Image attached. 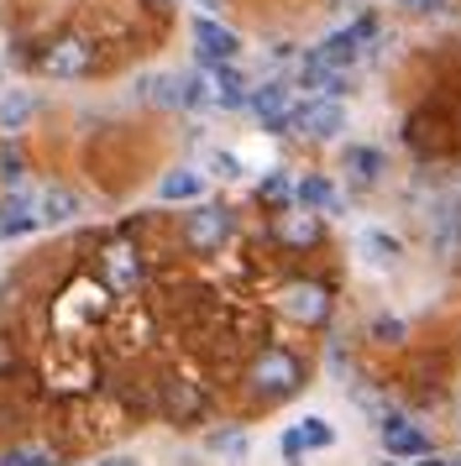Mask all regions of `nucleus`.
<instances>
[{
  "label": "nucleus",
  "instance_id": "f257e3e1",
  "mask_svg": "<svg viewBox=\"0 0 461 466\" xmlns=\"http://www.w3.org/2000/svg\"><path fill=\"white\" fill-rule=\"evenodd\" d=\"M247 382H251V393H257V399H289V393H299V382H304V367H299L293 351L268 346L262 357L251 361Z\"/></svg>",
  "mask_w": 461,
  "mask_h": 466
},
{
  "label": "nucleus",
  "instance_id": "f03ea898",
  "mask_svg": "<svg viewBox=\"0 0 461 466\" xmlns=\"http://www.w3.org/2000/svg\"><path fill=\"white\" fill-rule=\"evenodd\" d=\"M194 53H200V64L205 68H220V64H236V53H241V37L220 26L215 16H194Z\"/></svg>",
  "mask_w": 461,
  "mask_h": 466
},
{
  "label": "nucleus",
  "instance_id": "7ed1b4c3",
  "mask_svg": "<svg viewBox=\"0 0 461 466\" xmlns=\"http://www.w3.org/2000/svg\"><path fill=\"white\" fill-rule=\"evenodd\" d=\"M289 127L299 137H310V142H331V137L346 131V110H341V100H310V106H299L289 116Z\"/></svg>",
  "mask_w": 461,
  "mask_h": 466
},
{
  "label": "nucleus",
  "instance_id": "20e7f679",
  "mask_svg": "<svg viewBox=\"0 0 461 466\" xmlns=\"http://www.w3.org/2000/svg\"><path fill=\"white\" fill-rule=\"evenodd\" d=\"M325 445H335V424L320 420V414H310V420H299V424L283 430L278 451H283V461H304L310 451H325Z\"/></svg>",
  "mask_w": 461,
  "mask_h": 466
},
{
  "label": "nucleus",
  "instance_id": "39448f33",
  "mask_svg": "<svg viewBox=\"0 0 461 466\" xmlns=\"http://www.w3.org/2000/svg\"><path fill=\"white\" fill-rule=\"evenodd\" d=\"M278 304H283V315L299 319V325H325V319H331V294H325L320 283H289V289L278 294Z\"/></svg>",
  "mask_w": 461,
  "mask_h": 466
},
{
  "label": "nucleus",
  "instance_id": "423d86ee",
  "mask_svg": "<svg viewBox=\"0 0 461 466\" xmlns=\"http://www.w3.org/2000/svg\"><path fill=\"white\" fill-rule=\"evenodd\" d=\"M184 236H189V247L215 252L230 236V210H220V205H194V210L184 215Z\"/></svg>",
  "mask_w": 461,
  "mask_h": 466
},
{
  "label": "nucleus",
  "instance_id": "0eeeda50",
  "mask_svg": "<svg viewBox=\"0 0 461 466\" xmlns=\"http://www.w3.org/2000/svg\"><path fill=\"white\" fill-rule=\"evenodd\" d=\"M367 37H373V22L341 26V32H331L325 43L314 47V58H320V64H331V68H341V74H346V68H352L356 58H362V43H367Z\"/></svg>",
  "mask_w": 461,
  "mask_h": 466
},
{
  "label": "nucleus",
  "instance_id": "6e6552de",
  "mask_svg": "<svg viewBox=\"0 0 461 466\" xmlns=\"http://www.w3.org/2000/svg\"><path fill=\"white\" fill-rule=\"evenodd\" d=\"M37 226H42L37 194L11 189L5 199H0V241H5V236H26V231H37Z\"/></svg>",
  "mask_w": 461,
  "mask_h": 466
},
{
  "label": "nucleus",
  "instance_id": "1a4fd4ad",
  "mask_svg": "<svg viewBox=\"0 0 461 466\" xmlns=\"http://www.w3.org/2000/svg\"><path fill=\"white\" fill-rule=\"evenodd\" d=\"M42 68H47L53 79H79V74H89V43H79V37H58V43L42 53Z\"/></svg>",
  "mask_w": 461,
  "mask_h": 466
},
{
  "label": "nucleus",
  "instance_id": "9d476101",
  "mask_svg": "<svg viewBox=\"0 0 461 466\" xmlns=\"http://www.w3.org/2000/svg\"><path fill=\"white\" fill-rule=\"evenodd\" d=\"M251 110L268 131H289V116H293V89L289 85H262L251 89Z\"/></svg>",
  "mask_w": 461,
  "mask_h": 466
},
{
  "label": "nucleus",
  "instance_id": "9b49d317",
  "mask_svg": "<svg viewBox=\"0 0 461 466\" xmlns=\"http://www.w3.org/2000/svg\"><path fill=\"white\" fill-rule=\"evenodd\" d=\"M383 445H388V456H415V461H425L430 456V441H425V430L419 424H409V420H398V414H388L383 420Z\"/></svg>",
  "mask_w": 461,
  "mask_h": 466
},
{
  "label": "nucleus",
  "instance_id": "f8f14e48",
  "mask_svg": "<svg viewBox=\"0 0 461 466\" xmlns=\"http://www.w3.org/2000/svg\"><path fill=\"white\" fill-rule=\"evenodd\" d=\"M299 85L304 89H314V100H341L346 95V74L341 68H331V64H320V58H304V68H299Z\"/></svg>",
  "mask_w": 461,
  "mask_h": 466
},
{
  "label": "nucleus",
  "instance_id": "ddd939ff",
  "mask_svg": "<svg viewBox=\"0 0 461 466\" xmlns=\"http://www.w3.org/2000/svg\"><path fill=\"white\" fill-rule=\"evenodd\" d=\"M105 278H110L116 294H131V289L142 283V262H137V252H131V247H110V252H105Z\"/></svg>",
  "mask_w": 461,
  "mask_h": 466
},
{
  "label": "nucleus",
  "instance_id": "4468645a",
  "mask_svg": "<svg viewBox=\"0 0 461 466\" xmlns=\"http://www.w3.org/2000/svg\"><path fill=\"white\" fill-rule=\"evenodd\" d=\"M210 79H215V106H226V110H241V106H251V89H247V79L236 74V64H220V68H210Z\"/></svg>",
  "mask_w": 461,
  "mask_h": 466
},
{
  "label": "nucleus",
  "instance_id": "2eb2a0df",
  "mask_svg": "<svg viewBox=\"0 0 461 466\" xmlns=\"http://www.w3.org/2000/svg\"><path fill=\"white\" fill-rule=\"evenodd\" d=\"M37 205H42V226H68V220H74V215L84 210V205H79V194H74V189H63V184L42 189V194H37Z\"/></svg>",
  "mask_w": 461,
  "mask_h": 466
},
{
  "label": "nucleus",
  "instance_id": "dca6fc26",
  "mask_svg": "<svg viewBox=\"0 0 461 466\" xmlns=\"http://www.w3.org/2000/svg\"><path fill=\"white\" fill-rule=\"evenodd\" d=\"M205 194V173L200 168H173L158 184V199H168V205H179V199H200Z\"/></svg>",
  "mask_w": 461,
  "mask_h": 466
},
{
  "label": "nucleus",
  "instance_id": "f3484780",
  "mask_svg": "<svg viewBox=\"0 0 461 466\" xmlns=\"http://www.w3.org/2000/svg\"><path fill=\"white\" fill-rule=\"evenodd\" d=\"M179 106L184 110L215 106V79H210L205 68H200V74H179Z\"/></svg>",
  "mask_w": 461,
  "mask_h": 466
},
{
  "label": "nucleus",
  "instance_id": "a211bd4d",
  "mask_svg": "<svg viewBox=\"0 0 461 466\" xmlns=\"http://www.w3.org/2000/svg\"><path fill=\"white\" fill-rule=\"evenodd\" d=\"M299 199H304V210H314V215L341 210V189H335L331 178H304V184H299Z\"/></svg>",
  "mask_w": 461,
  "mask_h": 466
},
{
  "label": "nucleus",
  "instance_id": "6ab92c4d",
  "mask_svg": "<svg viewBox=\"0 0 461 466\" xmlns=\"http://www.w3.org/2000/svg\"><path fill=\"white\" fill-rule=\"evenodd\" d=\"M346 168H352L356 184H377V178H383V152L377 147H352L346 152Z\"/></svg>",
  "mask_w": 461,
  "mask_h": 466
},
{
  "label": "nucleus",
  "instance_id": "aec40b11",
  "mask_svg": "<svg viewBox=\"0 0 461 466\" xmlns=\"http://www.w3.org/2000/svg\"><path fill=\"white\" fill-rule=\"evenodd\" d=\"M362 262H373V268H394L398 262V241L383 231H367L362 236Z\"/></svg>",
  "mask_w": 461,
  "mask_h": 466
},
{
  "label": "nucleus",
  "instance_id": "412c9836",
  "mask_svg": "<svg viewBox=\"0 0 461 466\" xmlns=\"http://www.w3.org/2000/svg\"><path fill=\"white\" fill-rule=\"evenodd\" d=\"M314 236H320V215L314 210H299L283 220V241H293V247H310Z\"/></svg>",
  "mask_w": 461,
  "mask_h": 466
},
{
  "label": "nucleus",
  "instance_id": "4be33fe9",
  "mask_svg": "<svg viewBox=\"0 0 461 466\" xmlns=\"http://www.w3.org/2000/svg\"><path fill=\"white\" fill-rule=\"evenodd\" d=\"M142 95L152 106H179V74H152V79H142Z\"/></svg>",
  "mask_w": 461,
  "mask_h": 466
},
{
  "label": "nucleus",
  "instance_id": "5701e85b",
  "mask_svg": "<svg viewBox=\"0 0 461 466\" xmlns=\"http://www.w3.org/2000/svg\"><path fill=\"white\" fill-rule=\"evenodd\" d=\"M0 466H58L53 461V451L47 445H16V451H5Z\"/></svg>",
  "mask_w": 461,
  "mask_h": 466
},
{
  "label": "nucleus",
  "instance_id": "b1692460",
  "mask_svg": "<svg viewBox=\"0 0 461 466\" xmlns=\"http://www.w3.org/2000/svg\"><path fill=\"white\" fill-rule=\"evenodd\" d=\"M32 110H37V100H32V95H5V100H0V127L16 131L21 121L32 116Z\"/></svg>",
  "mask_w": 461,
  "mask_h": 466
},
{
  "label": "nucleus",
  "instance_id": "393cba45",
  "mask_svg": "<svg viewBox=\"0 0 461 466\" xmlns=\"http://www.w3.org/2000/svg\"><path fill=\"white\" fill-rule=\"evenodd\" d=\"M21 178H26V173H21V152L5 147L0 152V184H5V189H21Z\"/></svg>",
  "mask_w": 461,
  "mask_h": 466
},
{
  "label": "nucleus",
  "instance_id": "a878e982",
  "mask_svg": "<svg viewBox=\"0 0 461 466\" xmlns=\"http://www.w3.org/2000/svg\"><path fill=\"white\" fill-rule=\"evenodd\" d=\"M210 173L215 178H241V157L236 152H210Z\"/></svg>",
  "mask_w": 461,
  "mask_h": 466
},
{
  "label": "nucleus",
  "instance_id": "bb28decb",
  "mask_svg": "<svg viewBox=\"0 0 461 466\" xmlns=\"http://www.w3.org/2000/svg\"><path fill=\"white\" fill-rule=\"evenodd\" d=\"M210 451H220V456H247V435H210Z\"/></svg>",
  "mask_w": 461,
  "mask_h": 466
},
{
  "label": "nucleus",
  "instance_id": "cd10ccee",
  "mask_svg": "<svg viewBox=\"0 0 461 466\" xmlns=\"http://www.w3.org/2000/svg\"><path fill=\"white\" fill-rule=\"evenodd\" d=\"M168 409H173V414H194V409H200V399H194L184 382H179V388H168Z\"/></svg>",
  "mask_w": 461,
  "mask_h": 466
},
{
  "label": "nucleus",
  "instance_id": "c85d7f7f",
  "mask_svg": "<svg viewBox=\"0 0 461 466\" xmlns=\"http://www.w3.org/2000/svg\"><path fill=\"white\" fill-rule=\"evenodd\" d=\"M262 194H268V199H289L293 184H289V178H268V184H262Z\"/></svg>",
  "mask_w": 461,
  "mask_h": 466
},
{
  "label": "nucleus",
  "instance_id": "c756f323",
  "mask_svg": "<svg viewBox=\"0 0 461 466\" xmlns=\"http://www.w3.org/2000/svg\"><path fill=\"white\" fill-rule=\"evenodd\" d=\"M377 336H383V340H398V336H404V325H398V319H377Z\"/></svg>",
  "mask_w": 461,
  "mask_h": 466
},
{
  "label": "nucleus",
  "instance_id": "7c9ffc66",
  "mask_svg": "<svg viewBox=\"0 0 461 466\" xmlns=\"http://www.w3.org/2000/svg\"><path fill=\"white\" fill-rule=\"evenodd\" d=\"M394 5H404V11H440V0H394Z\"/></svg>",
  "mask_w": 461,
  "mask_h": 466
},
{
  "label": "nucleus",
  "instance_id": "2f4dec72",
  "mask_svg": "<svg viewBox=\"0 0 461 466\" xmlns=\"http://www.w3.org/2000/svg\"><path fill=\"white\" fill-rule=\"evenodd\" d=\"M100 466H137L131 456H110V461H100Z\"/></svg>",
  "mask_w": 461,
  "mask_h": 466
},
{
  "label": "nucleus",
  "instance_id": "473e14b6",
  "mask_svg": "<svg viewBox=\"0 0 461 466\" xmlns=\"http://www.w3.org/2000/svg\"><path fill=\"white\" fill-rule=\"evenodd\" d=\"M200 5H210V11H215V5H220V0H200Z\"/></svg>",
  "mask_w": 461,
  "mask_h": 466
},
{
  "label": "nucleus",
  "instance_id": "72a5a7b5",
  "mask_svg": "<svg viewBox=\"0 0 461 466\" xmlns=\"http://www.w3.org/2000/svg\"><path fill=\"white\" fill-rule=\"evenodd\" d=\"M388 466H394V461H388Z\"/></svg>",
  "mask_w": 461,
  "mask_h": 466
}]
</instances>
